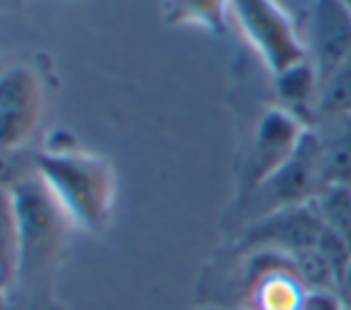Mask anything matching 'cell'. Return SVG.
<instances>
[{
    "label": "cell",
    "mask_w": 351,
    "mask_h": 310,
    "mask_svg": "<svg viewBox=\"0 0 351 310\" xmlns=\"http://www.w3.org/2000/svg\"><path fill=\"white\" fill-rule=\"evenodd\" d=\"M19 229L17 294L46 296L65 248L72 220L58 203L38 172L22 175L10 184Z\"/></svg>",
    "instance_id": "cell-1"
},
{
    "label": "cell",
    "mask_w": 351,
    "mask_h": 310,
    "mask_svg": "<svg viewBox=\"0 0 351 310\" xmlns=\"http://www.w3.org/2000/svg\"><path fill=\"white\" fill-rule=\"evenodd\" d=\"M36 172L74 224L101 232L112 205V175L106 162L65 148L38 157Z\"/></svg>",
    "instance_id": "cell-2"
},
{
    "label": "cell",
    "mask_w": 351,
    "mask_h": 310,
    "mask_svg": "<svg viewBox=\"0 0 351 310\" xmlns=\"http://www.w3.org/2000/svg\"><path fill=\"white\" fill-rule=\"evenodd\" d=\"M43 110L41 81L29 67L0 75V153H14L34 136Z\"/></svg>",
    "instance_id": "cell-3"
},
{
    "label": "cell",
    "mask_w": 351,
    "mask_h": 310,
    "mask_svg": "<svg viewBox=\"0 0 351 310\" xmlns=\"http://www.w3.org/2000/svg\"><path fill=\"white\" fill-rule=\"evenodd\" d=\"M320 234H323V220H320L313 201H308V203L289 205V208L258 218L244 232L241 246L244 248L275 250V253L291 258V255L315 248Z\"/></svg>",
    "instance_id": "cell-4"
},
{
    "label": "cell",
    "mask_w": 351,
    "mask_h": 310,
    "mask_svg": "<svg viewBox=\"0 0 351 310\" xmlns=\"http://www.w3.org/2000/svg\"><path fill=\"white\" fill-rule=\"evenodd\" d=\"M311 51L318 83L351 55V8L344 0H315L311 12Z\"/></svg>",
    "instance_id": "cell-5"
},
{
    "label": "cell",
    "mask_w": 351,
    "mask_h": 310,
    "mask_svg": "<svg viewBox=\"0 0 351 310\" xmlns=\"http://www.w3.org/2000/svg\"><path fill=\"white\" fill-rule=\"evenodd\" d=\"M320 186H351V115L328 120L318 134Z\"/></svg>",
    "instance_id": "cell-6"
},
{
    "label": "cell",
    "mask_w": 351,
    "mask_h": 310,
    "mask_svg": "<svg viewBox=\"0 0 351 310\" xmlns=\"http://www.w3.org/2000/svg\"><path fill=\"white\" fill-rule=\"evenodd\" d=\"M19 274V229L10 184L0 181V284L5 294H17Z\"/></svg>",
    "instance_id": "cell-7"
},
{
    "label": "cell",
    "mask_w": 351,
    "mask_h": 310,
    "mask_svg": "<svg viewBox=\"0 0 351 310\" xmlns=\"http://www.w3.org/2000/svg\"><path fill=\"white\" fill-rule=\"evenodd\" d=\"M315 110L325 120L351 115V55L318 86Z\"/></svg>",
    "instance_id": "cell-8"
},
{
    "label": "cell",
    "mask_w": 351,
    "mask_h": 310,
    "mask_svg": "<svg viewBox=\"0 0 351 310\" xmlns=\"http://www.w3.org/2000/svg\"><path fill=\"white\" fill-rule=\"evenodd\" d=\"M313 205L323 227L342 236L351 246V186H323L315 194Z\"/></svg>",
    "instance_id": "cell-9"
},
{
    "label": "cell",
    "mask_w": 351,
    "mask_h": 310,
    "mask_svg": "<svg viewBox=\"0 0 351 310\" xmlns=\"http://www.w3.org/2000/svg\"><path fill=\"white\" fill-rule=\"evenodd\" d=\"M318 86L320 83L313 65H304V62H296V65L287 67L278 77V93L282 96V101H287L294 107L306 105L313 93L318 98Z\"/></svg>",
    "instance_id": "cell-10"
},
{
    "label": "cell",
    "mask_w": 351,
    "mask_h": 310,
    "mask_svg": "<svg viewBox=\"0 0 351 310\" xmlns=\"http://www.w3.org/2000/svg\"><path fill=\"white\" fill-rule=\"evenodd\" d=\"M342 301L335 289H308L299 310H342Z\"/></svg>",
    "instance_id": "cell-11"
},
{
    "label": "cell",
    "mask_w": 351,
    "mask_h": 310,
    "mask_svg": "<svg viewBox=\"0 0 351 310\" xmlns=\"http://www.w3.org/2000/svg\"><path fill=\"white\" fill-rule=\"evenodd\" d=\"M335 294H337V298L342 301L344 308H351V260H349L347 270L342 272V277L335 284Z\"/></svg>",
    "instance_id": "cell-12"
},
{
    "label": "cell",
    "mask_w": 351,
    "mask_h": 310,
    "mask_svg": "<svg viewBox=\"0 0 351 310\" xmlns=\"http://www.w3.org/2000/svg\"><path fill=\"white\" fill-rule=\"evenodd\" d=\"M8 294H5V289H3V284H0V303H3V301H8Z\"/></svg>",
    "instance_id": "cell-13"
},
{
    "label": "cell",
    "mask_w": 351,
    "mask_h": 310,
    "mask_svg": "<svg viewBox=\"0 0 351 310\" xmlns=\"http://www.w3.org/2000/svg\"><path fill=\"white\" fill-rule=\"evenodd\" d=\"M344 3H347V5H349V8H351V0H344Z\"/></svg>",
    "instance_id": "cell-14"
},
{
    "label": "cell",
    "mask_w": 351,
    "mask_h": 310,
    "mask_svg": "<svg viewBox=\"0 0 351 310\" xmlns=\"http://www.w3.org/2000/svg\"><path fill=\"white\" fill-rule=\"evenodd\" d=\"M342 310H351V308H342Z\"/></svg>",
    "instance_id": "cell-15"
}]
</instances>
